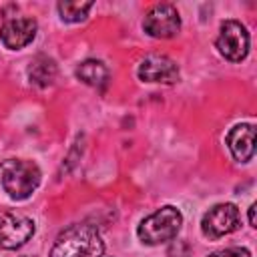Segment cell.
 <instances>
[{"label": "cell", "mask_w": 257, "mask_h": 257, "mask_svg": "<svg viewBox=\"0 0 257 257\" xmlns=\"http://www.w3.org/2000/svg\"><path fill=\"white\" fill-rule=\"evenodd\" d=\"M181 225H183L181 211L173 205H165L141 221L137 235L147 245H159L173 241L181 231Z\"/></svg>", "instance_id": "3"}, {"label": "cell", "mask_w": 257, "mask_h": 257, "mask_svg": "<svg viewBox=\"0 0 257 257\" xmlns=\"http://www.w3.org/2000/svg\"><path fill=\"white\" fill-rule=\"evenodd\" d=\"M139 78L143 82L175 84L179 80V66L165 54H149L139 64Z\"/></svg>", "instance_id": "8"}, {"label": "cell", "mask_w": 257, "mask_h": 257, "mask_svg": "<svg viewBox=\"0 0 257 257\" xmlns=\"http://www.w3.org/2000/svg\"><path fill=\"white\" fill-rule=\"evenodd\" d=\"M215 44L221 56H225L231 62H241L249 52V32L241 22L225 20L219 28V36Z\"/></svg>", "instance_id": "4"}, {"label": "cell", "mask_w": 257, "mask_h": 257, "mask_svg": "<svg viewBox=\"0 0 257 257\" xmlns=\"http://www.w3.org/2000/svg\"><path fill=\"white\" fill-rule=\"evenodd\" d=\"M56 72H58L56 62L50 56H46V54L34 56L30 60V64H28V78L36 86H48V84H52L54 78H56Z\"/></svg>", "instance_id": "11"}, {"label": "cell", "mask_w": 257, "mask_h": 257, "mask_svg": "<svg viewBox=\"0 0 257 257\" xmlns=\"http://www.w3.org/2000/svg\"><path fill=\"white\" fill-rule=\"evenodd\" d=\"M225 143L233 155L235 161L239 163H249L255 155V126L251 122H241L235 124L227 137Z\"/></svg>", "instance_id": "10"}, {"label": "cell", "mask_w": 257, "mask_h": 257, "mask_svg": "<svg viewBox=\"0 0 257 257\" xmlns=\"http://www.w3.org/2000/svg\"><path fill=\"white\" fill-rule=\"evenodd\" d=\"M143 28L153 38H173L181 30V16L173 4L167 2L155 4L147 12L143 20Z\"/></svg>", "instance_id": "5"}, {"label": "cell", "mask_w": 257, "mask_h": 257, "mask_svg": "<svg viewBox=\"0 0 257 257\" xmlns=\"http://www.w3.org/2000/svg\"><path fill=\"white\" fill-rule=\"evenodd\" d=\"M191 247L185 241H173V245L167 249V257H189Z\"/></svg>", "instance_id": "15"}, {"label": "cell", "mask_w": 257, "mask_h": 257, "mask_svg": "<svg viewBox=\"0 0 257 257\" xmlns=\"http://www.w3.org/2000/svg\"><path fill=\"white\" fill-rule=\"evenodd\" d=\"M239 209L233 203H219L211 207L201 221V231L209 239H219L239 227Z\"/></svg>", "instance_id": "6"}, {"label": "cell", "mask_w": 257, "mask_h": 257, "mask_svg": "<svg viewBox=\"0 0 257 257\" xmlns=\"http://www.w3.org/2000/svg\"><path fill=\"white\" fill-rule=\"evenodd\" d=\"M249 225L251 227H257L255 225V203H251V207H249Z\"/></svg>", "instance_id": "16"}, {"label": "cell", "mask_w": 257, "mask_h": 257, "mask_svg": "<svg viewBox=\"0 0 257 257\" xmlns=\"http://www.w3.org/2000/svg\"><path fill=\"white\" fill-rule=\"evenodd\" d=\"M36 28H38L36 20H32V18H26V16L6 18L4 24L0 26V40L6 48L20 50L34 40Z\"/></svg>", "instance_id": "9"}, {"label": "cell", "mask_w": 257, "mask_h": 257, "mask_svg": "<svg viewBox=\"0 0 257 257\" xmlns=\"http://www.w3.org/2000/svg\"><path fill=\"white\" fill-rule=\"evenodd\" d=\"M34 235V221L16 215V213H0V247L2 249H18Z\"/></svg>", "instance_id": "7"}, {"label": "cell", "mask_w": 257, "mask_h": 257, "mask_svg": "<svg viewBox=\"0 0 257 257\" xmlns=\"http://www.w3.org/2000/svg\"><path fill=\"white\" fill-rule=\"evenodd\" d=\"M0 181L8 197L22 201L28 199L40 185V169L32 161L8 159L0 165Z\"/></svg>", "instance_id": "2"}, {"label": "cell", "mask_w": 257, "mask_h": 257, "mask_svg": "<svg viewBox=\"0 0 257 257\" xmlns=\"http://www.w3.org/2000/svg\"><path fill=\"white\" fill-rule=\"evenodd\" d=\"M76 78L88 86H104L108 80V68L94 58H88L76 66Z\"/></svg>", "instance_id": "12"}, {"label": "cell", "mask_w": 257, "mask_h": 257, "mask_svg": "<svg viewBox=\"0 0 257 257\" xmlns=\"http://www.w3.org/2000/svg\"><path fill=\"white\" fill-rule=\"evenodd\" d=\"M209 257H251V253L245 247H227V249L211 253Z\"/></svg>", "instance_id": "14"}, {"label": "cell", "mask_w": 257, "mask_h": 257, "mask_svg": "<svg viewBox=\"0 0 257 257\" xmlns=\"http://www.w3.org/2000/svg\"><path fill=\"white\" fill-rule=\"evenodd\" d=\"M104 243L90 223H76L64 229L50 251L48 257H100Z\"/></svg>", "instance_id": "1"}, {"label": "cell", "mask_w": 257, "mask_h": 257, "mask_svg": "<svg viewBox=\"0 0 257 257\" xmlns=\"http://www.w3.org/2000/svg\"><path fill=\"white\" fill-rule=\"evenodd\" d=\"M58 14L64 22H80L86 18L88 10L92 8V2H78V0H64L58 2Z\"/></svg>", "instance_id": "13"}]
</instances>
